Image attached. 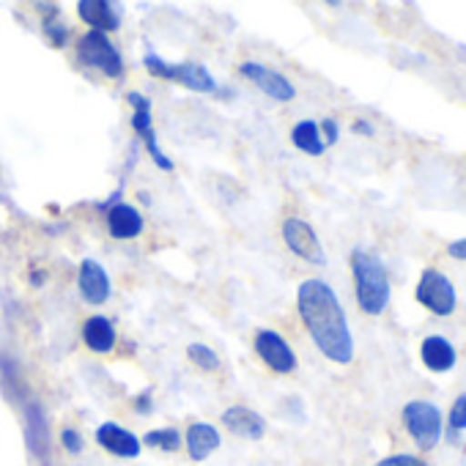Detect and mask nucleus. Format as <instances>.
<instances>
[{"label":"nucleus","mask_w":466,"mask_h":466,"mask_svg":"<svg viewBox=\"0 0 466 466\" xmlns=\"http://www.w3.org/2000/svg\"><path fill=\"white\" fill-rule=\"evenodd\" d=\"M148 75H154L157 80H167V83H178L189 91L198 94H214L217 91V80L211 77V72L203 64L195 61H184V64H170L157 53H146L143 58Z\"/></svg>","instance_id":"7ed1b4c3"},{"label":"nucleus","mask_w":466,"mask_h":466,"mask_svg":"<svg viewBox=\"0 0 466 466\" xmlns=\"http://www.w3.org/2000/svg\"><path fill=\"white\" fill-rule=\"evenodd\" d=\"M420 357H422V365L433 373H447L455 368V349L441 335H428L420 346Z\"/></svg>","instance_id":"f3484780"},{"label":"nucleus","mask_w":466,"mask_h":466,"mask_svg":"<svg viewBox=\"0 0 466 466\" xmlns=\"http://www.w3.org/2000/svg\"><path fill=\"white\" fill-rule=\"evenodd\" d=\"M283 239L289 245V250L294 256H299L302 261H310L316 267H324L327 264V256H324V248L319 242V233L299 217H289L283 222Z\"/></svg>","instance_id":"1a4fd4ad"},{"label":"nucleus","mask_w":466,"mask_h":466,"mask_svg":"<svg viewBox=\"0 0 466 466\" xmlns=\"http://www.w3.org/2000/svg\"><path fill=\"white\" fill-rule=\"evenodd\" d=\"M23 417H25V444L31 455L42 466H53V447H50V420L36 398H25L23 403Z\"/></svg>","instance_id":"6e6552de"},{"label":"nucleus","mask_w":466,"mask_h":466,"mask_svg":"<svg viewBox=\"0 0 466 466\" xmlns=\"http://www.w3.org/2000/svg\"><path fill=\"white\" fill-rule=\"evenodd\" d=\"M61 444H64L72 455H80L86 441H83V436H80L77 428H64V431H61Z\"/></svg>","instance_id":"a878e982"},{"label":"nucleus","mask_w":466,"mask_h":466,"mask_svg":"<svg viewBox=\"0 0 466 466\" xmlns=\"http://www.w3.org/2000/svg\"><path fill=\"white\" fill-rule=\"evenodd\" d=\"M297 308L319 351L338 365H349L354 360V338L332 286L316 278L305 280L297 291Z\"/></svg>","instance_id":"f257e3e1"},{"label":"nucleus","mask_w":466,"mask_h":466,"mask_svg":"<svg viewBox=\"0 0 466 466\" xmlns=\"http://www.w3.org/2000/svg\"><path fill=\"white\" fill-rule=\"evenodd\" d=\"M291 143H294L299 151L310 154V157H321V154L327 151V143H324L321 129H319L316 121H299V124L291 129Z\"/></svg>","instance_id":"aec40b11"},{"label":"nucleus","mask_w":466,"mask_h":466,"mask_svg":"<svg viewBox=\"0 0 466 466\" xmlns=\"http://www.w3.org/2000/svg\"><path fill=\"white\" fill-rule=\"evenodd\" d=\"M376 466H428L422 458H417V455H406V452H400V455H390V458H384V461H379Z\"/></svg>","instance_id":"bb28decb"},{"label":"nucleus","mask_w":466,"mask_h":466,"mask_svg":"<svg viewBox=\"0 0 466 466\" xmlns=\"http://www.w3.org/2000/svg\"><path fill=\"white\" fill-rule=\"evenodd\" d=\"M403 425L422 450H433L441 439V414L428 400H409L403 406Z\"/></svg>","instance_id":"39448f33"},{"label":"nucleus","mask_w":466,"mask_h":466,"mask_svg":"<svg viewBox=\"0 0 466 466\" xmlns=\"http://www.w3.org/2000/svg\"><path fill=\"white\" fill-rule=\"evenodd\" d=\"M447 253H450L452 258H458V261H466V239L452 242V245L447 248Z\"/></svg>","instance_id":"c756f323"},{"label":"nucleus","mask_w":466,"mask_h":466,"mask_svg":"<svg viewBox=\"0 0 466 466\" xmlns=\"http://www.w3.org/2000/svg\"><path fill=\"white\" fill-rule=\"evenodd\" d=\"M321 132H324V143L327 146H335L338 143V135H340V129H338V121L335 118H327V121H321V127H319Z\"/></svg>","instance_id":"cd10ccee"},{"label":"nucleus","mask_w":466,"mask_h":466,"mask_svg":"<svg viewBox=\"0 0 466 466\" xmlns=\"http://www.w3.org/2000/svg\"><path fill=\"white\" fill-rule=\"evenodd\" d=\"M45 34H47V39L56 47H66V42H69V28L58 20V15H47L45 17Z\"/></svg>","instance_id":"b1692460"},{"label":"nucleus","mask_w":466,"mask_h":466,"mask_svg":"<svg viewBox=\"0 0 466 466\" xmlns=\"http://www.w3.org/2000/svg\"><path fill=\"white\" fill-rule=\"evenodd\" d=\"M77 58H80V64L102 72L110 80L124 77V58H121L118 47L110 42L107 34H99V31L83 34L80 42H77Z\"/></svg>","instance_id":"20e7f679"},{"label":"nucleus","mask_w":466,"mask_h":466,"mask_svg":"<svg viewBox=\"0 0 466 466\" xmlns=\"http://www.w3.org/2000/svg\"><path fill=\"white\" fill-rule=\"evenodd\" d=\"M351 272H354L360 310L368 316H381L390 305V275L381 258L370 250L357 248L351 253Z\"/></svg>","instance_id":"f03ea898"},{"label":"nucleus","mask_w":466,"mask_h":466,"mask_svg":"<svg viewBox=\"0 0 466 466\" xmlns=\"http://www.w3.org/2000/svg\"><path fill=\"white\" fill-rule=\"evenodd\" d=\"M351 129H354V132H360V135H373V127H370L368 121H362V118H360V121H354V127H351Z\"/></svg>","instance_id":"7c9ffc66"},{"label":"nucleus","mask_w":466,"mask_h":466,"mask_svg":"<svg viewBox=\"0 0 466 466\" xmlns=\"http://www.w3.org/2000/svg\"><path fill=\"white\" fill-rule=\"evenodd\" d=\"M143 441L154 450H165V452H176L181 447V433L176 428H154L143 436Z\"/></svg>","instance_id":"4be33fe9"},{"label":"nucleus","mask_w":466,"mask_h":466,"mask_svg":"<svg viewBox=\"0 0 466 466\" xmlns=\"http://www.w3.org/2000/svg\"><path fill=\"white\" fill-rule=\"evenodd\" d=\"M256 351L275 373H294L297 370V354L291 351L286 338L275 329H261L256 335Z\"/></svg>","instance_id":"9b49d317"},{"label":"nucleus","mask_w":466,"mask_h":466,"mask_svg":"<svg viewBox=\"0 0 466 466\" xmlns=\"http://www.w3.org/2000/svg\"><path fill=\"white\" fill-rule=\"evenodd\" d=\"M34 286H42L45 283V272H34V280H31Z\"/></svg>","instance_id":"2f4dec72"},{"label":"nucleus","mask_w":466,"mask_h":466,"mask_svg":"<svg viewBox=\"0 0 466 466\" xmlns=\"http://www.w3.org/2000/svg\"><path fill=\"white\" fill-rule=\"evenodd\" d=\"M450 431H466V395H458L450 409Z\"/></svg>","instance_id":"393cba45"},{"label":"nucleus","mask_w":466,"mask_h":466,"mask_svg":"<svg viewBox=\"0 0 466 466\" xmlns=\"http://www.w3.org/2000/svg\"><path fill=\"white\" fill-rule=\"evenodd\" d=\"M96 441H99L102 450H107V452H113L118 458H137L140 447H143L140 439L132 431H127L124 425H118V422H102L96 428Z\"/></svg>","instance_id":"4468645a"},{"label":"nucleus","mask_w":466,"mask_h":466,"mask_svg":"<svg viewBox=\"0 0 466 466\" xmlns=\"http://www.w3.org/2000/svg\"><path fill=\"white\" fill-rule=\"evenodd\" d=\"M414 297H417V302H420L425 310H431L433 316H450V313L458 308L455 286H452L439 269H425V272H422Z\"/></svg>","instance_id":"0eeeda50"},{"label":"nucleus","mask_w":466,"mask_h":466,"mask_svg":"<svg viewBox=\"0 0 466 466\" xmlns=\"http://www.w3.org/2000/svg\"><path fill=\"white\" fill-rule=\"evenodd\" d=\"M135 409L140 411V414H148L151 409H154V400H151V390H143L137 398H135Z\"/></svg>","instance_id":"c85d7f7f"},{"label":"nucleus","mask_w":466,"mask_h":466,"mask_svg":"<svg viewBox=\"0 0 466 466\" xmlns=\"http://www.w3.org/2000/svg\"><path fill=\"white\" fill-rule=\"evenodd\" d=\"M0 381H4V392L12 400H23L25 403L28 392H25V384L20 379V365L9 354H0Z\"/></svg>","instance_id":"412c9836"},{"label":"nucleus","mask_w":466,"mask_h":466,"mask_svg":"<svg viewBox=\"0 0 466 466\" xmlns=\"http://www.w3.org/2000/svg\"><path fill=\"white\" fill-rule=\"evenodd\" d=\"M143 214H140V208L137 206H132V203H124V200H118V203H113V206H107V230H110V237L113 239H135V237H140L143 233Z\"/></svg>","instance_id":"ddd939ff"},{"label":"nucleus","mask_w":466,"mask_h":466,"mask_svg":"<svg viewBox=\"0 0 466 466\" xmlns=\"http://www.w3.org/2000/svg\"><path fill=\"white\" fill-rule=\"evenodd\" d=\"M222 425L233 433V436H242V439H261L267 433V420L250 409V406H230L222 411Z\"/></svg>","instance_id":"dca6fc26"},{"label":"nucleus","mask_w":466,"mask_h":466,"mask_svg":"<svg viewBox=\"0 0 466 466\" xmlns=\"http://www.w3.org/2000/svg\"><path fill=\"white\" fill-rule=\"evenodd\" d=\"M116 340H118V335H116V327H113L110 319H105V316L86 319V324H83V343L94 354H110L116 349Z\"/></svg>","instance_id":"a211bd4d"},{"label":"nucleus","mask_w":466,"mask_h":466,"mask_svg":"<svg viewBox=\"0 0 466 466\" xmlns=\"http://www.w3.org/2000/svg\"><path fill=\"white\" fill-rule=\"evenodd\" d=\"M127 102L132 105V132L143 140L146 151L151 154V159L157 162V167H162L165 173L173 170V159L159 148L157 143V132H154V113H151V102L137 94V91H129L127 94Z\"/></svg>","instance_id":"423d86ee"},{"label":"nucleus","mask_w":466,"mask_h":466,"mask_svg":"<svg viewBox=\"0 0 466 466\" xmlns=\"http://www.w3.org/2000/svg\"><path fill=\"white\" fill-rule=\"evenodd\" d=\"M77 15L86 25H91V31L99 34H110L121 28V9L110 4V0H80Z\"/></svg>","instance_id":"2eb2a0df"},{"label":"nucleus","mask_w":466,"mask_h":466,"mask_svg":"<svg viewBox=\"0 0 466 466\" xmlns=\"http://www.w3.org/2000/svg\"><path fill=\"white\" fill-rule=\"evenodd\" d=\"M184 441H187V452H189L192 461H206L222 444L219 431L214 425H208V422H192L187 428V439Z\"/></svg>","instance_id":"6ab92c4d"},{"label":"nucleus","mask_w":466,"mask_h":466,"mask_svg":"<svg viewBox=\"0 0 466 466\" xmlns=\"http://www.w3.org/2000/svg\"><path fill=\"white\" fill-rule=\"evenodd\" d=\"M187 357H189L198 368H203V370H217V368H219L217 351L208 349L206 343H189V346H187Z\"/></svg>","instance_id":"5701e85b"},{"label":"nucleus","mask_w":466,"mask_h":466,"mask_svg":"<svg viewBox=\"0 0 466 466\" xmlns=\"http://www.w3.org/2000/svg\"><path fill=\"white\" fill-rule=\"evenodd\" d=\"M242 75L258 91H264L267 96H272L278 102H291L297 96V88L291 86V80L286 75H280V72H275V69H269V66H264L258 61H245L242 64Z\"/></svg>","instance_id":"9d476101"},{"label":"nucleus","mask_w":466,"mask_h":466,"mask_svg":"<svg viewBox=\"0 0 466 466\" xmlns=\"http://www.w3.org/2000/svg\"><path fill=\"white\" fill-rule=\"evenodd\" d=\"M77 286H80L83 299L91 302V305H105L110 299V278H107V269L99 261H94V258H86L80 264Z\"/></svg>","instance_id":"f8f14e48"}]
</instances>
